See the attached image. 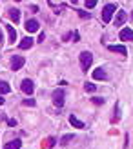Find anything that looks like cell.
I'll list each match as a JSON object with an SVG mask.
<instances>
[{"instance_id": "1", "label": "cell", "mask_w": 133, "mask_h": 149, "mask_svg": "<svg viewBox=\"0 0 133 149\" xmlns=\"http://www.w3.org/2000/svg\"><path fill=\"white\" fill-rule=\"evenodd\" d=\"M78 60H80V65H82V71L86 73L88 69L91 68V62H93V55L90 53V51H82L78 56Z\"/></svg>"}, {"instance_id": "2", "label": "cell", "mask_w": 133, "mask_h": 149, "mask_svg": "<svg viewBox=\"0 0 133 149\" xmlns=\"http://www.w3.org/2000/svg\"><path fill=\"white\" fill-rule=\"evenodd\" d=\"M115 9H117L115 4H106L104 6V9H102V22H104V24H109V22H111V17H113Z\"/></svg>"}, {"instance_id": "3", "label": "cell", "mask_w": 133, "mask_h": 149, "mask_svg": "<svg viewBox=\"0 0 133 149\" xmlns=\"http://www.w3.org/2000/svg\"><path fill=\"white\" fill-rule=\"evenodd\" d=\"M24 64H26V60H24V56H20V55H15L11 58V69L13 71L22 69V68H24Z\"/></svg>"}, {"instance_id": "4", "label": "cell", "mask_w": 133, "mask_h": 149, "mask_svg": "<svg viewBox=\"0 0 133 149\" xmlns=\"http://www.w3.org/2000/svg\"><path fill=\"white\" fill-rule=\"evenodd\" d=\"M53 104L57 107L64 106V91H62V89H57V91L53 93Z\"/></svg>"}, {"instance_id": "5", "label": "cell", "mask_w": 133, "mask_h": 149, "mask_svg": "<svg viewBox=\"0 0 133 149\" xmlns=\"http://www.w3.org/2000/svg\"><path fill=\"white\" fill-rule=\"evenodd\" d=\"M119 38L124 40V42H133V31L130 27H124L120 29V33H119Z\"/></svg>"}, {"instance_id": "6", "label": "cell", "mask_w": 133, "mask_h": 149, "mask_svg": "<svg viewBox=\"0 0 133 149\" xmlns=\"http://www.w3.org/2000/svg\"><path fill=\"white\" fill-rule=\"evenodd\" d=\"M20 87H22V91H24L26 95H31V93H33V89H35V86H33V82L29 80V78H24V80H22V84H20Z\"/></svg>"}, {"instance_id": "7", "label": "cell", "mask_w": 133, "mask_h": 149, "mask_svg": "<svg viewBox=\"0 0 133 149\" xmlns=\"http://www.w3.org/2000/svg\"><path fill=\"white\" fill-rule=\"evenodd\" d=\"M26 31L27 33H36V31H38V22H36L35 18H29L26 22Z\"/></svg>"}, {"instance_id": "8", "label": "cell", "mask_w": 133, "mask_h": 149, "mask_svg": "<svg viewBox=\"0 0 133 149\" xmlns=\"http://www.w3.org/2000/svg\"><path fill=\"white\" fill-rule=\"evenodd\" d=\"M126 18H128V15H126V11H119V13H117V18H115V26L117 27H120L122 24H124V22H126Z\"/></svg>"}, {"instance_id": "9", "label": "cell", "mask_w": 133, "mask_h": 149, "mask_svg": "<svg viewBox=\"0 0 133 149\" xmlns=\"http://www.w3.org/2000/svg\"><path fill=\"white\" fill-rule=\"evenodd\" d=\"M93 78H95V80H106V78H108V74H106L104 68L95 69V71H93Z\"/></svg>"}, {"instance_id": "10", "label": "cell", "mask_w": 133, "mask_h": 149, "mask_svg": "<svg viewBox=\"0 0 133 149\" xmlns=\"http://www.w3.org/2000/svg\"><path fill=\"white\" fill-rule=\"evenodd\" d=\"M6 29H7V35H9V44H15V40H17V31L13 29L11 24H6Z\"/></svg>"}, {"instance_id": "11", "label": "cell", "mask_w": 133, "mask_h": 149, "mask_svg": "<svg viewBox=\"0 0 133 149\" xmlns=\"http://www.w3.org/2000/svg\"><path fill=\"white\" fill-rule=\"evenodd\" d=\"M69 124H71V125H75L77 129H82V127H86V124H84V122H80V120H78V118H77L75 115H71V116H69Z\"/></svg>"}, {"instance_id": "12", "label": "cell", "mask_w": 133, "mask_h": 149, "mask_svg": "<svg viewBox=\"0 0 133 149\" xmlns=\"http://www.w3.org/2000/svg\"><path fill=\"white\" fill-rule=\"evenodd\" d=\"M108 49L111 51V53H120V55H126L128 53L124 46H115V44H113V46H108Z\"/></svg>"}, {"instance_id": "13", "label": "cell", "mask_w": 133, "mask_h": 149, "mask_svg": "<svg viewBox=\"0 0 133 149\" xmlns=\"http://www.w3.org/2000/svg\"><path fill=\"white\" fill-rule=\"evenodd\" d=\"M9 18L13 22H18L20 20V11L17 9V7H11V9H9Z\"/></svg>"}, {"instance_id": "14", "label": "cell", "mask_w": 133, "mask_h": 149, "mask_svg": "<svg viewBox=\"0 0 133 149\" xmlns=\"http://www.w3.org/2000/svg\"><path fill=\"white\" fill-rule=\"evenodd\" d=\"M31 46H33V38H29V36L20 42V49H29Z\"/></svg>"}, {"instance_id": "15", "label": "cell", "mask_w": 133, "mask_h": 149, "mask_svg": "<svg viewBox=\"0 0 133 149\" xmlns=\"http://www.w3.org/2000/svg\"><path fill=\"white\" fill-rule=\"evenodd\" d=\"M9 91H11V86L7 84V82L0 80V95H6V93H9Z\"/></svg>"}, {"instance_id": "16", "label": "cell", "mask_w": 133, "mask_h": 149, "mask_svg": "<svg viewBox=\"0 0 133 149\" xmlns=\"http://www.w3.org/2000/svg\"><path fill=\"white\" fill-rule=\"evenodd\" d=\"M20 147H22V142H20V140H13V142L6 144V149H20Z\"/></svg>"}, {"instance_id": "17", "label": "cell", "mask_w": 133, "mask_h": 149, "mask_svg": "<svg viewBox=\"0 0 133 149\" xmlns=\"http://www.w3.org/2000/svg\"><path fill=\"white\" fill-rule=\"evenodd\" d=\"M57 144V138H53V136H49V138H46L42 142V147H53Z\"/></svg>"}, {"instance_id": "18", "label": "cell", "mask_w": 133, "mask_h": 149, "mask_svg": "<svg viewBox=\"0 0 133 149\" xmlns=\"http://www.w3.org/2000/svg\"><path fill=\"white\" fill-rule=\"evenodd\" d=\"M73 138H75V136H73V135H66V136H64V138L60 140V144H62V146H68V144L71 142Z\"/></svg>"}, {"instance_id": "19", "label": "cell", "mask_w": 133, "mask_h": 149, "mask_svg": "<svg viewBox=\"0 0 133 149\" xmlns=\"http://www.w3.org/2000/svg\"><path fill=\"white\" fill-rule=\"evenodd\" d=\"M84 89H86L88 93H95V91H97V86H95V84H86Z\"/></svg>"}, {"instance_id": "20", "label": "cell", "mask_w": 133, "mask_h": 149, "mask_svg": "<svg viewBox=\"0 0 133 149\" xmlns=\"http://www.w3.org/2000/svg\"><path fill=\"white\" fill-rule=\"evenodd\" d=\"M91 102H93V104H97V106H102V104H104V98H99V96H93V98H91Z\"/></svg>"}, {"instance_id": "21", "label": "cell", "mask_w": 133, "mask_h": 149, "mask_svg": "<svg viewBox=\"0 0 133 149\" xmlns=\"http://www.w3.org/2000/svg\"><path fill=\"white\" fill-rule=\"evenodd\" d=\"M95 6H97V0H88L86 2V7H90V9H93Z\"/></svg>"}, {"instance_id": "22", "label": "cell", "mask_w": 133, "mask_h": 149, "mask_svg": "<svg viewBox=\"0 0 133 149\" xmlns=\"http://www.w3.org/2000/svg\"><path fill=\"white\" fill-rule=\"evenodd\" d=\"M78 17H80V18H90V13H86V11H82V9H78Z\"/></svg>"}, {"instance_id": "23", "label": "cell", "mask_w": 133, "mask_h": 149, "mask_svg": "<svg viewBox=\"0 0 133 149\" xmlns=\"http://www.w3.org/2000/svg\"><path fill=\"white\" fill-rule=\"evenodd\" d=\"M22 104H24V106H35V100H33V98H26Z\"/></svg>"}, {"instance_id": "24", "label": "cell", "mask_w": 133, "mask_h": 149, "mask_svg": "<svg viewBox=\"0 0 133 149\" xmlns=\"http://www.w3.org/2000/svg\"><path fill=\"white\" fill-rule=\"evenodd\" d=\"M44 38H46V35H44V33H40V35H38V38H36V40H38V42L42 44V42H44Z\"/></svg>"}, {"instance_id": "25", "label": "cell", "mask_w": 133, "mask_h": 149, "mask_svg": "<svg viewBox=\"0 0 133 149\" xmlns=\"http://www.w3.org/2000/svg\"><path fill=\"white\" fill-rule=\"evenodd\" d=\"M73 40L78 42V40H80V35H78V33H75V35H73Z\"/></svg>"}, {"instance_id": "26", "label": "cell", "mask_w": 133, "mask_h": 149, "mask_svg": "<svg viewBox=\"0 0 133 149\" xmlns=\"http://www.w3.org/2000/svg\"><path fill=\"white\" fill-rule=\"evenodd\" d=\"M7 125H11V127H13V125H17V120H7Z\"/></svg>"}, {"instance_id": "27", "label": "cell", "mask_w": 133, "mask_h": 149, "mask_svg": "<svg viewBox=\"0 0 133 149\" xmlns=\"http://www.w3.org/2000/svg\"><path fill=\"white\" fill-rule=\"evenodd\" d=\"M2 104H4V98H2V96H0V106H2Z\"/></svg>"}, {"instance_id": "28", "label": "cell", "mask_w": 133, "mask_h": 149, "mask_svg": "<svg viewBox=\"0 0 133 149\" xmlns=\"http://www.w3.org/2000/svg\"><path fill=\"white\" fill-rule=\"evenodd\" d=\"M0 44H2V31H0Z\"/></svg>"}]
</instances>
